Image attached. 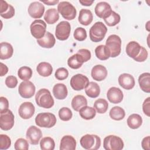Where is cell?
Listing matches in <instances>:
<instances>
[{
	"label": "cell",
	"instance_id": "6da1fadb",
	"mask_svg": "<svg viewBox=\"0 0 150 150\" xmlns=\"http://www.w3.org/2000/svg\"><path fill=\"white\" fill-rule=\"evenodd\" d=\"M35 101L38 106L45 108H52L54 103L50 91L46 88H41L37 92Z\"/></svg>",
	"mask_w": 150,
	"mask_h": 150
},
{
	"label": "cell",
	"instance_id": "7a4b0ae2",
	"mask_svg": "<svg viewBox=\"0 0 150 150\" xmlns=\"http://www.w3.org/2000/svg\"><path fill=\"white\" fill-rule=\"evenodd\" d=\"M107 32L106 26L102 22H97L90 29V38L94 42H100L104 38Z\"/></svg>",
	"mask_w": 150,
	"mask_h": 150
},
{
	"label": "cell",
	"instance_id": "3957f363",
	"mask_svg": "<svg viewBox=\"0 0 150 150\" xmlns=\"http://www.w3.org/2000/svg\"><path fill=\"white\" fill-rule=\"evenodd\" d=\"M80 143L85 149L97 150L100 147L101 139L97 135L86 134L81 138Z\"/></svg>",
	"mask_w": 150,
	"mask_h": 150
},
{
	"label": "cell",
	"instance_id": "277c9868",
	"mask_svg": "<svg viewBox=\"0 0 150 150\" xmlns=\"http://www.w3.org/2000/svg\"><path fill=\"white\" fill-rule=\"evenodd\" d=\"M105 46L110 52V57H115L121 53V39L117 35H111L106 40Z\"/></svg>",
	"mask_w": 150,
	"mask_h": 150
},
{
	"label": "cell",
	"instance_id": "5b68a950",
	"mask_svg": "<svg viewBox=\"0 0 150 150\" xmlns=\"http://www.w3.org/2000/svg\"><path fill=\"white\" fill-rule=\"evenodd\" d=\"M35 123L40 127L52 128L56 123V117L50 112H41L36 115Z\"/></svg>",
	"mask_w": 150,
	"mask_h": 150
},
{
	"label": "cell",
	"instance_id": "8992f818",
	"mask_svg": "<svg viewBox=\"0 0 150 150\" xmlns=\"http://www.w3.org/2000/svg\"><path fill=\"white\" fill-rule=\"evenodd\" d=\"M57 11L67 20H73L76 16L75 7L68 1L60 2L57 5Z\"/></svg>",
	"mask_w": 150,
	"mask_h": 150
},
{
	"label": "cell",
	"instance_id": "52a82bcc",
	"mask_svg": "<svg viewBox=\"0 0 150 150\" xmlns=\"http://www.w3.org/2000/svg\"><path fill=\"white\" fill-rule=\"evenodd\" d=\"M124 145L122 139L116 135L107 136L103 141V147L105 150H121Z\"/></svg>",
	"mask_w": 150,
	"mask_h": 150
},
{
	"label": "cell",
	"instance_id": "ba28073f",
	"mask_svg": "<svg viewBox=\"0 0 150 150\" xmlns=\"http://www.w3.org/2000/svg\"><path fill=\"white\" fill-rule=\"evenodd\" d=\"M0 127L2 130L8 131L12 128L14 125V115L8 109L0 111Z\"/></svg>",
	"mask_w": 150,
	"mask_h": 150
},
{
	"label": "cell",
	"instance_id": "9c48e42d",
	"mask_svg": "<svg viewBox=\"0 0 150 150\" xmlns=\"http://www.w3.org/2000/svg\"><path fill=\"white\" fill-rule=\"evenodd\" d=\"M31 35L36 39L43 38L46 31V23L41 19L35 20L30 26Z\"/></svg>",
	"mask_w": 150,
	"mask_h": 150
},
{
	"label": "cell",
	"instance_id": "30bf717a",
	"mask_svg": "<svg viewBox=\"0 0 150 150\" xmlns=\"http://www.w3.org/2000/svg\"><path fill=\"white\" fill-rule=\"evenodd\" d=\"M71 31V26L69 22L63 21L59 22L55 30V35L57 39L65 40L68 39Z\"/></svg>",
	"mask_w": 150,
	"mask_h": 150
},
{
	"label": "cell",
	"instance_id": "8fae6325",
	"mask_svg": "<svg viewBox=\"0 0 150 150\" xmlns=\"http://www.w3.org/2000/svg\"><path fill=\"white\" fill-rule=\"evenodd\" d=\"M89 83L88 77L82 74H77L73 76L70 81L72 88L76 91H80L86 88Z\"/></svg>",
	"mask_w": 150,
	"mask_h": 150
},
{
	"label": "cell",
	"instance_id": "7c38bea8",
	"mask_svg": "<svg viewBox=\"0 0 150 150\" xmlns=\"http://www.w3.org/2000/svg\"><path fill=\"white\" fill-rule=\"evenodd\" d=\"M36 88L30 81H23L19 86L18 92L20 96L24 98H30L35 93Z\"/></svg>",
	"mask_w": 150,
	"mask_h": 150
},
{
	"label": "cell",
	"instance_id": "4fadbf2b",
	"mask_svg": "<svg viewBox=\"0 0 150 150\" xmlns=\"http://www.w3.org/2000/svg\"><path fill=\"white\" fill-rule=\"evenodd\" d=\"M26 137L30 144L35 145L39 144L40 139L42 137V133L39 128L32 125L27 129Z\"/></svg>",
	"mask_w": 150,
	"mask_h": 150
},
{
	"label": "cell",
	"instance_id": "5bb4252c",
	"mask_svg": "<svg viewBox=\"0 0 150 150\" xmlns=\"http://www.w3.org/2000/svg\"><path fill=\"white\" fill-rule=\"evenodd\" d=\"M35 111L34 105L28 101L24 102L21 104L18 109L19 116L25 120L30 118L34 114Z\"/></svg>",
	"mask_w": 150,
	"mask_h": 150
},
{
	"label": "cell",
	"instance_id": "9a60e30c",
	"mask_svg": "<svg viewBox=\"0 0 150 150\" xmlns=\"http://www.w3.org/2000/svg\"><path fill=\"white\" fill-rule=\"evenodd\" d=\"M28 13L35 19L40 18L45 12V6L40 2L34 1L30 4L28 7Z\"/></svg>",
	"mask_w": 150,
	"mask_h": 150
},
{
	"label": "cell",
	"instance_id": "2e32d148",
	"mask_svg": "<svg viewBox=\"0 0 150 150\" xmlns=\"http://www.w3.org/2000/svg\"><path fill=\"white\" fill-rule=\"evenodd\" d=\"M107 97L110 102L113 104H118L123 100L124 95L121 89L116 87H112L108 89Z\"/></svg>",
	"mask_w": 150,
	"mask_h": 150
},
{
	"label": "cell",
	"instance_id": "e0dca14e",
	"mask_svg": "<svg viewBox=\"0 0 150 150\" xmlns=\"http://www.w3.org/2000/svg\"><path fill=\"white\" fill-rule=\"evenodd\" d=\"M94 11L98 17L105 19L110 14L112 10L108 3L106 2H100L96 5Z\"/></svg>",
	"mask_w": 150,
	"mask_h": 150
},
{
	"label": "cell",
	"instance_id": "ac0fdd59",
	"mask_svg": "<svg viewBox=\"0 0 150 150\" xmlns=\"http://www.w3.org/2000/svg\"><path fill=\"white\" fill-rule=\"evenodd\" d=\"M118 83L121 87L125 90H131L135 86L134 77L128 73H122L118 77Z\"/></svg>",
	"mask_w": 150,
	"mask_h": 150
},
{
	"label": "cell",
	"instance_id": "d6986e66",
	"mask_svg": "<svg viewBox=\"0 0 150 150\" xmlns=\"http://www.w3.org/2000/svg\"><path fill=\"white\" fill-rule=\"evenodd\" d=\"M91 75L94 80L98 81H103L107 77V69L101 64L96 65L91 69Z\"/></svg>",
	"mask_w": 150,
	"mask_h": 150
},
{
	"label": "cell",
	"instance_id": "ffe728a7",
	"mask_svg": "<svg viewBox=\"0 0 150 150\" xmlns=\"http://www.w3.org/2000/svg\"><path fill=\"white\" fill-rule=\"evenodd\" d=\"M76 148V141L71 135H65L62 137L60 143V150H75Z\"/></svg>",
	"mask_w": 150,
	"mask_h": 150
},
{
	"label": "cell",
	"instance_id": "44dd1931",
	"mask_svg": "<svg viewBox=\"0 0 150 150\" xmlns=\"http://www.w3.org/2000/svg\"><path fill=\"white\" fill-rule=\"evenodd\" d=\"M37 43L43 48L50 49L53 47L55 45L56 39L52 33L47 31L43 38L37 39Z\"/></svg>",
	"mask_w": 150,
	"mask_h": 150
},
{
	"label": "cell",
	"instance_id": "7402d4cb",
	"mask_svg": "<svg viewBox=\"0 0 150 150\" xmlns=\"http://www.w3.org/2000/svg\"><path fill=\"white\" fill-rule=\"evenodd\" d=\"M142 47V46H140L138 42L131 41L127 45L125 51L129 57L134 59L140 54Z\"/></svg>",
	"mask_w": 150,
	"mask_h": 150
},
{
	"label": "cell",
	"instance_id": "603a6c76",
	"mask_svg": "<svg viewBox=\"0 0 150 150\" xmlns=\"http://www.w3.org/2000/svg\"><path fill=\"white\" fill-rule=\"evenodd\" d=\"M53 94L57 100H64L68 94V91L65 84L63 83H57L53 86Z\"/></svg>",
	"mask_w": 150,
	"mask_h": 150
},
{
	"label": "cell",
	"instance_id": "cb8c5ba5",
	"mask_svg": "<svg viewBox=\"0 0 150 150\" xmlns=\"http://www.w3.org/2000/svg\"><path fill=\"white\" fill-rule=\"evenodd\" d=\"M85 62L84 59L79 53H77L70 56L67 60L68 66L73 69H77L81 67L83 63Z\"/></svg>",
	"mask_w": 150,
	"mask_h": 150
},
{
	"label": "cell",
	"instance_id": "d4e9b609",
	"mask_svg": "<svg viewBox=\"0 0 150 150\" xmlns=\"http://www.w3.org/2000/svg\"><path fill=\"white\" fill-rule=\"evenodd\" d=\"M93 16L90 10L87 9H81L80 11L78 20L80 24L87 26L93 21Z\"/></svg>",
	"mask_w": 150,
	"mask_h": 150
},
{
	"label": "cell",
	"instance_id": "484cf974",
	"mask_svg": "<svg viewBox=\"0 0 150 150\" xmlns=\"http://www.w3.org/2000/svg\"><path fill=\"white\" fill-rule=\"evenodd\" d=\"M13 53L12 46L8 42H1L0 44V59L5 60L11 58Z\"/></svg>",
	"mask_w": 150,
	"mask_h": 150
},
{
	"label": "cell",
	"instance_id": "4316f807",
	"mask_svg": "<svg viewBox=\"0 0 150 150\" xmlns=\"http://www.w3.org/2000/svg\"><path fill=\"white\" fill-rule=\"evenodd\" d=\"M138 83L141 89L147 93L150 92V73H142L138 77Z\"/></svg>",
	"mask_w": 150,
	"mask_h": 150
},
{
	"label": "cell",
	"instance_id": "83f0119b",
	"mask_svg": "<svg viewBox=\"0 0 150 150\" xmlns=\"http://www.w3.org/2000/svg\"><path fill=\"white\" fill-rule=\"evenodd\" d=\"M85 93L86 95L90 98H96L100 93V86L96 82H89L88 86L85 88Z\"/></svg>",
	"mask_w": 150,
	"mask_h": 150
},
{
	"label": "cell",
	"instance_id": "f1b7e54d",
	"mask_svg": "<svg viewBox=\"0 0 150 150\" xmlns=\"http://www.w3.org/2000/svg\"><path fill=\"white\" fill-rule=\"evenodd\" d=\"M36 70L41 76L48 77L52 74L53 67L49 63L43 62L38 64L36 67Z\"/></svg>",
	"mask_w": 150,
	"mask_h": 150
},
{
	"label": "cell",
	"instance_id": "f546056e",
	"mask_svg": "<svg viewBox=\"0 0 150 150\" xmlns=\"http://www.w3.org/2000/svg\"><path fill=\"white\" fill-rule=\"evenodd\" d=\"M86 105H87V100L82 95L75 96L71 100V107L76 111H79L82 107Z\"/></svg>",
	"mask_w": 150,
	"mask_h": 150
},
{
	"label": "cell",
	"instance_id": "4dcf8cb0",
	"mask_svg": "<svg viewBox=\"0 0 150 150\" xmlns=\"http://www.w3.org/2000/svg\"><path fill=\"white\" fill-rule=\"evenodd\" d=\"M59 19V14L56 8H50L47 9L44 15V19L48 24H53Z\"/></svg>",
	"mask_w": 150,
	"mask_h": 150
},
{
	"label": "cell",
	"instance_id": "1f68e13d",
	"mask_svg": "<svg viewBox=\"0 0 150 150\" xmlns=\"http://www.w3.org/2000/svg\"><path fill=\"white\" fill-rule=\"evenodd\" d=\"M127 122L130 128L135 129L141 127L142 124V118L138 114H132L128 117Z\"/></svg>",
	"mask_w": 150,
	"mask_h": 150
},
{
	"label": "cell",
	"instance_id": "d6a6232c",
	"mask_svg": "<svg viewBox=\"0 0 150 150\" xmlns=\"http://www.w3.org/2000/svg\"><path fill=\"white\" fill-rule=\"evenodd\" d=\"M79 114L80 117L86 120H90L94 118L96 115V111L94 108L84 106L79 110Z\"/></svg>",
	"mask_w": 150,
	"mask_h": 150
},
{
	"label": "cell",
	"instance_id": "836d02e7",
	"mask_svg": "<svg viewBox=\"0 0 150 150\" xmlns=\"http://www.w3.org/2000/svg\"><path fill=\"white\" fill-rule=\"evenodd\" d=\"M96 57L101 60H107L110 57V52L105 45H100L95 49Z\"/></svg>",
	"mask_w": 150,
	"mask_h": 150
},
{
	"label": "cell",
	"instance_id": "e575fe53",
	"mask_svg": "<svg viewBox=\"0 0 150 150\" xmlns=\"http://www.w3.org/2000/svg\"><path fill=\"white\" fill-rule=\"evenodd\" d=\"M109 115L111 119L116 121H120L124 118L125 112L122 108L119 106H115L110 110Z\"/></svg>",
	"mask_w": 150,
	"mask_h": 150
},
{
	"label": "cell",
	"instance_id": "d590c367",
	"mask_svg": "<svg viewBox=\"0 0 150 150\" xmlns=\"http://www.w3.org/2000/svg\"><path fill=\"white\" fill-rule=\"evenodd\" d=\"M94 108L99 114H104L107 111L108 108V103L107 100L104 98H98L95 101Z\"/></svg>",
	"mask_w": 150,
	"mask_h": 150
},
{
	"label": "cell",
	"instance_id": "8d00e7d4",
	"mask_svg": "<svg viewBox=\"0 0 150 150\" xmlns=\"http://www.w3.org/2000/svg\"><path fill=\"white\" fill-rule=\"evenodd\" d=\"M40 146L42 150H53L55 147V142L54 139L50 137H44L40 140Z\"/></svg>",
	"mask_w": 150,
	"mask_h": 150
},
{
	"label": "cell",
	"instance_id": "74e56055",
	"mask_svg": "<svg viewBox=\"0 0 150 150\" xmlns=\"http://www.w3.org/2000/svg\"><path fill=\"white\" fill-rule=\"evenodd\" d=\"M18 76L23 81L29 80L32 76V70L28 66H22L18 70Z\"/></svg>",
	"mask_w": 150,
	"mask_h": 150
},
{
	"label": "cell",
	"instance_id": "f35d334b",
	"mask_svg": "<svg viewBox=\"0 0 150 150\" xmlns=\"http://www.w3.org/2000/svg\"><path fill=\"white\" fill-rule=\"evenodd\" d=\"M104 20L108 26H114L120 22L121 17L118 13L112 11L110 14L106 18L104 19Z\"/></svg>",
	"mask_w": 150,
	"mask_h": 150
},
{
	"label": "cell",
	"instance_id": "ab89813d",
	"mask_svg": "<svg viewBox=\"0 0 150 150\" xmlns=\"http://www.w3.org/2000/svg\"><path fill=\"white\" fill-rule=\"evenodd\" d=\"M73 116L71 110L67 107H62L59 111V117L60 119L64 121H69Z\"/></svg>",
	"mask_w": 150,
	"mask_h": 150
},
{
	"label": "cell",
	"instance_id": "60d3db41",
	"mask_svg": "<svg viewBox=\"0 0 150 150\" xmlns=\"http://www.w3.org/2000/svg\"><path fill=\"white\" fill-rule=\"evenodd\" d=\"M73 36L74 39L78 41H83L87 38V32L84 28L78 27L75 29Z\"/></svg>",
	"mask_w": 150,
	"mask_h": 150
},
{
	"label": "cell",
	"instance_id": "b9f144b4",
	"mask_svg": "<svg viewBox=\"0 0 150 150\" xmlns=\"http://www.w3.org/2000/svg\"><path fill=\"white\" fill-rule=\"evenodd\" d=\"M15 150H28L29 149V144L27 140L24 138H18L14 144Z\"/></svg>",
	"mask_w": 150,
	"mask_h": 150
},
{
	"label": "cell",
	"instance_id": "7bdbcfd3",
	"mask_svg": "<svg viewBox=\"0 0 150 150\" xmlns=\"http://www.w3.org/2000/svg\"><path fill=\"white\" fill-rule=\"evenodd\" d=\"M11 145V138L5 134L0 135V149H7Z\"/></svg>",
	"mask_w": 150,
	"mask_h": 150
},
{
	"label": "cell",
	"instance_id": "ee69618b",
	"mask_svg": "<svg viewBox=\"0 0 150 150\" xmlns=\"http://www.w3.org/2000/svg\"><path fill=\"white\" fill-rule=\"evenodd\" d=\"M54 76L57 80H63L67 78L69 76V71L64 67H60L56 70Z\"/></svg>",
	"mask_w": 150,
	"mask_h": 150
},
{
	"label": "cell",
	"instance_id": "f6af8a7d",
	"mask_svg": "<svg viewBox=\"0 0 150 150\" xmlns=\"http://www.w3.org/2000/svg\"><path fill=\"white\" fill-rule=\"evenodd\" d=\"M5 84L8 87L10 88L16 87L18 84L17 78L13 76H8L5 79Z\"/></svg>",
	"mask_w": 150,
	"mask_h": 150
},
{
	"label": "cell",
	"instance_id": "bcb514c9",
	"mask_svg": "<svg viewBox=\"0 0 150 150\" xmlns=\"http://www.w3.org/2000/svg\"><path fill=\"white\" fill-rule=\"evenodd\" d=\"M1 16L5 19H9L13 17L15 15V9L14 8L9 4L8 9L3 13H0Z\"/></svg>",
	"mask_w": 150,
	"mask_h": 150
},
{
	"label": "cell",
	"instance_id": "7dc6e473",
	"mask_svg": "<svg viewBox=\"0 0 150 150\" xmlns=\"http://www.w3.org/2000/svg\"><path fill=\"white\" fill-rule=\"evenodd\" d=\"M148 55V53L146 49L142 46L140 54L138 55V56H137L136 58L134 59V60L138 62H143L147 59Z\"/></svg>",
	"mask_w": 150,
	"mask_h": 150
},
{
	"label": "cell",
	"instance_id": "c3c4849f",
	"mask_svg": "<svg viewBox=\"0 0 150 150\" xmlns=\"http://www.w3.org/2000/svg\"><path fill=\"white\" fill-rule=\"evenodd\" d=\"M142 110L144 113L148 117H149L150 113V97H147L142 104Z\"/></svg>",
	"mask_w": 150,
	"mask_h": 150
},
{
	"label": "cell",
	"instance_id": "681fc988",
	"mask_svg": "<svg viewBox=\"0 0 150 150\" xmlns=\"http://www.w3.org/2000/svg\"><path fill=\"white\" fill-rule=\"evenodd\" d=\"M77 53H80V54L82 55V56L83 57V58L84 59L85 62H87L88 60H89L91 59V52L89 50L86 49H81L80 50H78Z\"/></svg>",
	"mask_w": 150,
	"mask_h": 150
},
{
	"label": "cell",
	"instance_id": "f907efd6",
	"mask_svg": "<svg viewBox=\"0 0 150 150\" xmlns=\"http://www.w3.org/2000/svg\"><path fill=\"white\" fill-rule=\"evenodd\" d=\"M9 107V102L6 98L4 97H0V111L8 109Z\"/></svg>",
	"mask_w": 150,
	"mask_h": 150
},
{
	"label": "cell",
	"instance_id": "816d5d0a",
	"mask_svg": "<svg viewBox=\"0 0 150 150\" xmlns=\"http://www.w3.org/2000/svg\"><path fill=\"white\" fill-rule=\"evenodd\" d=\"M149 141H150V137L149 136H147L143 138L141 142V145L144 149L145 150H149Z\"/></svg>",
	"mask_w": 150,
	"mask_h": 150
},
{
	"label": "cell",
	"instance_id": "f5cc1de1",
	"mask_svg": "<svg viewBox=\"0 0 150 150\" xmlns=\"http://www.w3.org/2000/svg\"><path fill=\"white\" fill-rule=\"evenodd\" d=\"M9 4H8L6 1L1 0V8H0V13H3L5 12L9 8Z\"/></svg>",
	"mask_w": 150,
	"mask_h": 150
},
{
	"label": "cell",
	"instance_id": "db71d44e",
	"mask_svg": "<svg viewBox=\"0 0 150 150\" xmlns=\"http://www.w3.org/2000/svg\"><path fill=\"white\" fill-rule=\"evenodd\" d=\"M0 65H1L0 66V69H1L0 76L2 77V76H4V75H5L8 73V68L5 64H4L2 62H1Z\"/></svg>",
	"mask_w": 150,
	"mask_h": 150
},
{
	"label": "cell",
	"instance_id": "11a10c76",
	"mask_svg": "<svg viewBox=\"0 0 150 150\" xmlns=\"http://www.w3.org/2000/svg\"><path fill=\"white\" fill-rule=\"evenodd\" d=\"M41 2H42L45 4H47V5H54L59 2V0H53V1H42V0Z\"/></svg>",
	"mask_w": 150,
	"mask_h": 150
},
{
	"label": "cell",
	"instance_id": "9f6ffc18",
	"mask_svg": "<svg viewBox=\"0 0 150 150\" xmlns=\"http://www.w3.org/2000/svg\"><path fill=\"white\" fill-rule=\"evenodd\" d=\"M79 2L84 6H90L94 2V1H88V0H80Z\"/></svg>",
	"mask_w": 150,
	"mask_h": 150
},
{
	"label": "cell",
	"instance_id": "6f0895ef",
	"mask_svg": "<svg viewBox=\"0 0 150 150\" xmlns=\"http://www.w3.org/2000/svg\"><path fill=\"white\" fill-rule=\"evenodd\" d=\"M149 21H148L147 23H146V30H148V31H149L150 30H149Z\"/></svg>",
	"mask_w": 150,
	"mask_h": 150
}]
</instances>
